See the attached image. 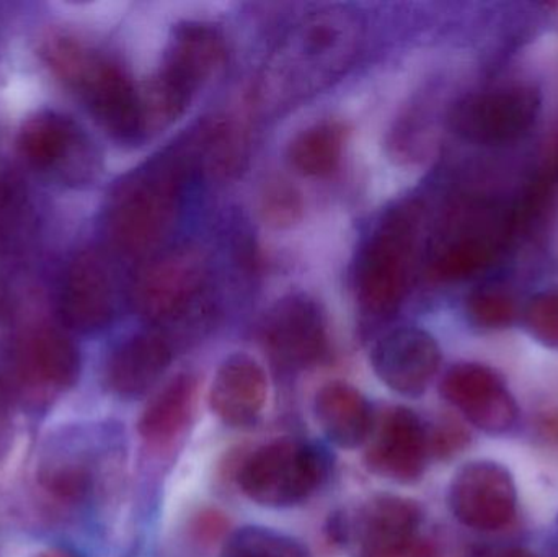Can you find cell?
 Listing matches in <instances>:
<instances>
[{"mask_svg": "<svg viewBox=\"0 0 558 557\" xmlns=\"http://www.w3.org/2000/svg\"><path fill=\"white\" fill-rule=\"evenodd\" d=\"M469 319L481 329L497 330L510 327L517 320V301L504 290L482 288L468 298Z\"/></svg>", "mask_w": 558, "mask_h": 557, "instance_id": "4316f807", "label": "cell"}, {"mask_svg": "<svg viewBox=\"0 0 558 557\" xmlns=\"http://www.w3.org/2000/svg\"><path fill=\"white\" fill-rule=\"evenodd\" d=\"M472 557H537L534 553L527 552L524 548H517V546H510V548H484L478 549Z\"/></svg>", "mask_w": 558, "mask_h": 557, "instance_id": "d6a6232c", "label": "cell"}, {"mask_svg": "<svg viewBox=\"0 0 558 557\" xmlns=\"http://www.w3.org/2000/svg\"><path fill=\"white\" fill-rule=\"evenodd\" d=\"M330 474L324 448L308 441H271L257 448L239 471L242 493L265 507L298 506L320 489Z\"/></svg>", "mask_w": 558, "mask_h": 557, "instance_id": "3957f363", "label": "cell"}, {"mask_svg": "<svg viewBox=\"0 0 558 557\" xmlns=\"http://www.w3.org/2000/svg\"><path fill=\"white\" fill-rule=\"evenodd\" d=\"M360 557H435L432 546L425 540L416 538L396 548L380 549V552L366 553Z\"/></svg>", "mask_w": 558, "mask_h": 557, "instance_id": "1f68e13d", "label": "cell"}, {"mask_svg": "<svg viewBox=\"0 0 558 557\" xmlns=\"http://www.w3.org/2000/svg\"><path fill=\"white\" fill-rule=\"evenodd\" d=\"M377 378L402 396L416 398L428 389L441 366V349L432 334L402 327L387 334L371 355Z\"/></svg>", "mask_w": 558, "mask_h": 557, "instance_id": "9a60e30c", "label": "cell"}, {"mask_svg": "<svg viewBox=\"0 0 558 557\" xmlns=\"http://www.w3.org/2000/svg\"><path fill=\"white\" fill-rule=\"evenodd\" d=\"M357 26L343 12L314 13L286 39L271 65V82L281 94H307L340 74L353 58Z\"/></svg>", "mask_w": 558, "mask_h": 557, "instance_id": "7a4b0ae2", "label": "cell"}, {"mask_svg": "<svg viewBox=\"0 0 558 557\" xmlns=\"http://www.w3.org/2000/svg\"><path fill=\"white\" fill-rule=\"evenodd\" d=\"M221 557H311L307 549L291 536L275 530L247 526L226 543Z\"/></svg>", "mask_w": 558, "mask_h": 557, "instance_id": "d4e9b609", "label": "cell"}, {"mask_svg": "<svg viewBox=\"0 0 558 557\" xmlns=\"http://www.w3.org/2000/svg\"><path fill=\"white\" fill-rule=\"evenodd\" d=\"M448 504L456 520L468 529L498 532L517 516V484L501 464L474 461L452 477Z\"/></svg>", "mask_w": 558, "mask_h": 557, "instance_id": "9c48e42d", "label": "cell"}, {"mask_svg": "<svg viewBox=\"0 0 558 557\" xmlns=\"http://www.w3.org/2000/svg\"><path fill=\"white\" fill-rule=\"evenodd\" d=\"M415 213L399 208L384 218L357 258L354 287L366 313L387 316L405 296L416 238Z\"/></svg>", "mask_w": 558, "mask_h": 557, "instance_id": "5b68a950", "label": "cell"}, {"mask_svg": "<svg viewBox=\"0 0 558 557\" xmlns=\"http://www.w3.org/2000/svg\"><path fill=\"white\" fill-rule=\"evenodd\" d=\"M208 264L198 249L169 252L150 262L133 287L137 314L153 324L179 319L205 288Z\"/></svg>", "mask_w": 558, "mask_h": 557, "instance_id": "ba28073f", "label": "cell"}, {"mask_svg": "<svg viewBox=\"0 0 558 557\" xmlns=\"http://www.w3.org/2000/svg\"><path fill=\"white\" fill-rule=\"evenodd\" d=\"M527 332L544 347L558 350V291H543L524 307Z\"/></svg>", "mask_w": 558, "mask_h": 557, "instance_id": "83f0119b", "label": "cell"}, {"mask_svg": "<svg viewBox=\"0 0 558 557\" xmlns=\"http://www.w3.org/2000/svg\"><path fill=\"white\" fill-rule=\"evenodd\" d=\"M347 130L338 121H322L302 131L289 146V160L305 177H327L338 169Z\"/></svg>", "mask_w": 558, "mask_h": 557, "instance_id": "603a6c76", "label": "cell"}, {"mask_svg": "<svg viewBox=\"0 0 558 557\" xmlns=\"http://www.w3.org/2000/svg\"><path fill=\"white\" fill-rule=\"evenodd\" d=\"M33 557H81L78 555H75V553L68 552V549H61V548H51V549H45V552L38 553V555Z\"/></svg>", "mask_w": 558, "mask_h": 557, "instance_id": "e575fe53", "label": "cell"}, {"mask_svg": "<svg viewBox=\"0 0 558 557\" xmlns=\"http://www.w3.org/2000/svg\"><path fill=\"white\" fill-rule=\"evenodd\" d=\"M541 107V94L533 85H507L462 98L452 108L449 123L462 140L501 146L526 136Z\"/></svg>", "mask_w": 558, "mask_h": 557, "instance_id": "8992f818", "label": "cell"}, {"mask_svg": "<svg viewBox=\"0 0 558 557\" xmlns=\"http://www.w3.org/2000/svg\"><path fill=\"white\" fill-rule=\"evenodd\" d=\"M494 239L481 232H454L433 251L429 274L441 281H459L485 270L495 257Z\"/></svg>", "mask_w": 558, "mask_h": 557, "instance_id": "7402d4cb", "label": "cell"}, {"mask_svg": "<svg viewBox=\"0 0 558 557\" xmlns=\"http://www.w3.org/2000/svg\"><path fill=\"white\" fill-rule=\"evenodd\" d=\"M117 313V283L107 258L85 249L69 262L59 291V316L69 330L94 334Z\"/></svg>", "mask_w": 558, "mask_h": 557, "instance_id": "8fae6325", "label": "cell"}, {"mask_svg": "<svg viewBox=\"0 0 558 557\" xmlns=\"http://www.w3.org/2000/svg\"><path fill=\"white\" fill-rule=\"evenodd\" d=\"M39 486L61 504L85 502L95 491V471L90 461L81 457L58 458L39 468Z\"/></svg>", "mask_w": 558, "mask_h": 557, "instance_id": "cb8c5ba5", "label": "cell"}, {"mask_svg": "<svg viewBox=\"0 0 558 557\" xmlns=\"http://www.w3.org/2000/svg\"><path fill=\"white\" fill-rule=\"evenodd\" d=\"M314 412L325 437L340 448L361 447L373 431L369 402L348 383L331 382L320 388L315 396Z\"/></svg>", "mask_w": 558, "mask_h": 557, "instance_id": "d6986e66", "label": "cell"}, {"mask_svg": "<svg viewBox=\"0 0 558 557\" xmlns=\"http://www.w3.org/2000/svg\"><path fill=\"white\" fill-rule=\"evenodd\" d=\"M82 359L74 340L41 326L20 337L13 352L16 385L29 395L52 396L68 391L81 376Z\"/></svg>", "mask_w": 558, "mask_h": 557, "instance_id": "4fadbf2b", "label": "cell"}, {"mask_svg": "<svg viewBox=\"0 0 558 557\" xmlns=\"http://www.w3.org/2000/svg\"><path fill=\"white\" fill-rule=\"evenodd\" d=\"M441 395L485 434H507L518 422L517 401L504 378L478 363L452 366L441 383Z\"/></svg>", "mask_w": 558, "mask_h": 557, "instance_id": "5bb4252c", "label": "cell"}, {"mask_svg": "<svg viewBox=\"0 0 558 557\" xmlns=\"http://www.w3.org/2000/svg\"><path fill=\"white\" fill-rule=\"evenodd\" d=\"M7 383L0 378V458L9 451L12 441V414H10V389Z\"/></svg>", "mask_w": 558, "mask_h": 557, "instance_id": "4dcf8cb0", "label": "cell"}, {"mask_svg": "<svg viewBox=\"0 0 558 557\" xmlns=\"http://www.w3.org/2000/svg\"><path fill=\"white\" fill-rule=\"evenodd\" d=\"M364 455L367 468L377 476L412 484L422 480L428 467V428L412 409L397 405L387 409L367 438Z\"/></svg>", "mask_w": 558, "mask_h": 557, "instance_id": "7c38bea8", "label": "cell"}, {"mask_svg": "<svg viewBox=\"0 0 558 557\" xmlns=\"http://www.w3.org/2000/svg\"><path fill=\"white\" fill-rule=\"evenodd\" d=\"M172 346L162 334L143 332L130 337L108 359L105 370L108 388L120 398L146 395L162 378L172 363Z\"/></svg>", "mask_w": 558, "mask_h": 557, "instance_id": "ac0fdd59", "label": "cell"}, {"mask_svg": "<svg viewBox=\"0 0 558 557\" xmlns=\"http://www.w3.org/2000/svg\"><path fill=\"white\" fill-rule=\"evenodd\" d=\"M301 193L288 182L270 183L262 196V213L265 221L274 228H291L302 218Z\"/></svg>", "mask_w": 558, "mask_h": 557, "instance_id": "f1b7e54d", "label": "cell"}, {"mask_svg": "<svg viewBox=\"0 0 558 557\" xmlns=\"http://www.w3.org/2000/svg\"><path fill=\"white\" fill-rule=\"evenodd\" d=\"M196 379L192 375L170 379L144 409L137 431L154 445L169 444L189 425L195 409Z\"/></svg>", "mask_w": 558, "mask_h": 557, "instance_id": "44dd1931", "label": "cell"}, {"mask_svg": "<svg viewBox=\"0 0 558 557\" xmlns=\"http://www.w3.org/2000/svg\"><path fill=\"white\" fill-rule=\"evenodd\" d=\"M429 453L438 458H449L459 453L469 444V434L454 421H442L428 431Z\"/></svg>", "mask_w": 558, "mask_h": 557, "instance_id": "f546056e", "label": "cell"}, {"mask_svg": "<svg viewBox=\"0 0 558 557\" xmlns=\"http://www.w3.org/2000/svg\"><path fill=\"white\" fill-rule=\"evenodd\" d=\"M186 162L163 156L118 183L108 202L105 228L126 257H146L169 238L182 203Z\"/></svg>", "mask_w": 558, "mask_h": 557, "instance_id": "6da1fadb", "label": "cell"}, {"mask_svg": "<svg viewBox=\"0 0 558 557\" xmlns=\"http://www.w3.org/2000/svg\"><path fill=\"white\" fill-rule=\"evenodd\" d=\"M423 512L415 500L377 496L361 509L356 522L360 555L396 548L420 538Z\"/></svg>", "mask_w": 558, "mask_h": 557, "instance_id": "ffe728a7", "label": "cell"}, {"mask_svg": "<svg viewBox=\"0 0 558 557\" xmlns=\"http://www.w3.org/2000/svg\"><path fill=\"white\" fill-rule=\"evenodd\" d=\"M267 375L257 360L245 353L229 356L213 379V412L231 427L255 424L267 404Z\"/></svg>", "mask_w": 558, "mask_h": 557, "instance_id": "2e32d148", "label": "cell"}, {"mask_svg": "<svg viewBox=\"0 0 558 557\" xmlns=\"http://www.w3.org/2000/svg\"><path fill=\"white\" fill-rule=\"evenodd\" d=\"M28 193L23 180L15 173L0 177V242L16 245L22 242L23 232L28 231Z\"/></svg>", "mask_w": 558, "mask_h": 557, "instance_id": "484cf974", "label": "cell"}, {"mask_svg": "<svg viewBox=\"0 0 558 557\" xmlns=\"http://www.w3.org/2000/svg\"><path fill=\"white\" fill-rule=\"evenodd\" d=\"M262 340L268 355L281 368H311L328 352L324 313L305 294L282 298L265 316Z\"/></svg>", "mask_w": 558, "mask_h": 557, "instance_id": "30bf717a", "label": "cell"}, {"mask_svg": "<svg viewBox=\"0 0 558 557\" xmlns=\"http://www.w3.org/2000/svg\"><path fill=\"white\" fill-rule=\"evenodd\" d=\"M71 84L98 124L113 140L124 144L140 143L146 137L140 85L118 62L90 49Z\"/></svg>", "mask_w": 558, "mask_h": 557, "instance_id": "52a82bcc", "label": "cell"}, {"mask_svg": "<svg viewBox=\"0 0 558 557\" xmlns=\"http://www.w3.org/2000/svg\"><path fill=\"white\" fill-rule=\"evenodd\" d=\"M539 427L543 431L544 437L558 444V414L544 415L541 419Z\"/></svg>", "mask_w": 558, "mask_h": 557, "instance_id": "836d02e7", "label": "cell"}, {"mask_svg": "<svg viewBox=\"0 0 558 557\" xmlns=\"http://www.w3.org/2000/svg\"><path fill=\"white\" fill-rule=\"evenodd\" d=\"M226 59L218 29L205 23L177 26L159 72L190 98L213 77Z\"/></svg>", "mask_w": 558, "mask_h": 557, "instance_id": "e0dca14e", "label": "cell"}, {"mask_svg": "<svg viewBox=\"0 0 558 557\" xmlns=\"http://www.w3.org/2000/svg\"><path fill=\"white\" fill-rule=\"evenodd\" d=\"M16 144L35 172L65 189H87L101 173L95 141L77 121L59 111L39 110L26 117Z\"/></svg>", "mask_w": 558, "mask_h": 557, "instance_id": "277c9868", "label": "cell"}]
</instances>
